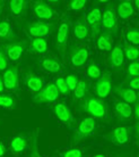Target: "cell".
<instances>
[{
  "mask_svg": "<svg viewBox=\"0 0 139 157\" xmlns=\"http://www.w3.org/2000/svg\"><path fill=\"white\" fill-rule=\"evenodd\" d=\"M101 21H102V13L98 7L93 8L86 16V23L88 25L92 38L95 39L101 33Z\"/></svg>",
  "mask_w": 139,
  "mask_h": 157,
  "instance_id": "cell-7",
  "label": "cell"
},
{
  "mask_svg": "<svg viewBox=\"0 0 139 157\" xmlns=\"http://www.w3.org/2000/svg\"><path fill=\"white\" fill-rule=\"evenodd\" d=\"M116 15L119 16L121 20H128L130 18L134 13H135V8L132 6V1H120L118 7H116Z\"/></svg>",
  "mask_w": 139,
  "mask_h": 157,
  "instance_id": "cell-20",
  "label": "cell"
},
{
  "mask_svg": "<svg viewBox=\"0 0 139 157\" xmlns=\"http://www.w3.org/2000/svg\"><path fill=\"white\" fill-rule=\"evenodd\" d=\"M112 38L113 36L111 34H109L108 32L100 33L98 39H97V48L100 50L110 51L112 49V43H113Z\"/></svg>",
  "mask_w": 139,
  "mask_h": 157,
  "instance_id": "cell-25",
  "label": "cell"
},
{
  "mask_svg": "<svg viewBox=\"0 0 139 157\" xmlns=\"http://www.w3.org/2000/svg\"><path fill=\"white\" fill-rule=\"evenodd\" d=\"M8 66V60L7 57L5 55L2 48H0V71H5Z\"/></svg>",
  "mask_w": 139,
  "mask_h": 157,
  "instance_id": "cell-38",
  "label": "cell"
},
{
  "mask_svg": "<svg viewBox=\"0 0 139 157\" xmlns=\"http://www.w3.org/2000/svg\"><path fill=\"white\" fill-rule=\"evenodd\" d=\"M48 4L50 5V4H59V1H48Z\"/></svg>",
  "mask_w": 139,
  "mask_h": 157,
  "instance_id": "cell-44",
  "label": "cell"
},
{
  "mask_svg": "<svg viewBox=\"0 0 139 157\" xmlns=\"http://www.w3.org/2000/svg\"><path fill=\"white\" fill-rule=\"evenodd\" d=\"M87 75H88L91 78H93V80H98L100 76L102 75L100 67L97 66L94 62H92V63L88 65V67H87Z\"/></svg>",
  "mask_w": 139,
  "mask_h": 157,
  "instance_id": "cell-31",
  "label": "cell"
},
{
  "mask_svg": "<svg viewBox=\"0 0 139 157\" xmlns=\"http://www.w3.org/2000/svg\"><path fill=\"white\" fill-rule=\"evenodd\" d=\"M128 88L136 91L139 88V78H130L128 80Z\"/></svg>",
  "mask_w": 139,
  "mask_h": 157,
  "instance_id": "cell-39",
  "label": "cell"
},
{
  "mask_svg": "<svg viewBox=\"0 0 139 157\" xmlns=\"http://www.w3.org/2000/svg\"><path fill=\"white\" fill-rule=\"evenodd\" d=\"M5 90V86H4V82H2V76L0 75V94H2Z\"/></svg>",
  "mask_w": 139,
  "mask_h": 157,
  "instance_id": "cell-41",
  "label": "cell"
},
{
  "mask_svg": "<svg viewBox=\"0 0 139 157\" xmlns=\"http://www.w3.org/2000/svg\"><path fill=\"white\" fill-rule=\"evenodd\" d=\"M70 33V18L69 17H65L63 20L60 22L58 26V31H57V36H55V48L58 52L60 54L61 57H65L67 50V43L69 39Z\"/></svg>",
  "mask_w": 139,
  "mask_h": 157,
  "instance_id": "cell-3",
  "label": "cell"
},
{
  "mask_svg": "<svg viewBox=\"0 0 139 157\" xmlns=\"http://www.w3.org/2000/svg\"><path fill=\"white\" fill-rule=\"evenodd\" d=\"M25 84L30 90L34 92H39L43 88V80L33 72H27L25 74Z\"/></svg>",
  "mask_w": 139,
  "mask_h": 157,
  "instance_id": "cell-18",
  "label": "cell"
},
{
  "mask_svg": "<svg viewBox=\"0 0 139 157\" xmlns=\"http://www.w3.org/2000/svg\"><path fill=\"white\" fill-rule=\"evenodd\" d=\"M55 86H57V89H58L59 94H69V90H68V86L66 84V81H65V78H58L55 80Z\"/></svg>",
  "mask_w": 139,
  "mask_h": 157,
  "instance_id": "cell-32",
  "label": "cell"
},
{
  "mask_svg": "<svg viewBox=\"0 0 139 157\" xmlns=\"http://www.w3.org/2000/svg\"><path fill=\"white\" fill-rule=\"evenodd\" d=\"M134 5H135L136 8H138L139 7V1H138V0H135V1L132 2V6H134Z\"/></svg>",
  "mask_w": 139,
  "mask_h": 157,
  "instance_id": "cell-42",
  "label": "cell"
},
{
  "mask_svg": "<svg viewBox=\"0 0 139 157\" xmlns=\"http://www.w3.org/2000/svg\"><path fill=\"white\" fill-rule=\"evenodd\" d=\"M65 81H66V84L67 86H68V90L69 91H73L75 90V88H76V86H77L78 83V78L77 75L75 74H69L67 75V78H65Z\"/></svg>",
  "mask_w": 139,
  "mask_h": 157,
  "instance_id": "cell-34",
  "label": "cell"
},
{
  "mask_svg": "<svg viewBox=\"0 0 139 157\" xmlns=\"http://www.w3.org/2000/svg\"><path fill=\"white\" fill-rule=\"evenodd\" d=\"M15 106H16V100L12 96L0 94V107L10 109V108H15Z\"/></svg>",
  "mask_w": 139,
  "mask_h": 157,
  "instance_id": "cell-30",
  "label": "cell"
},
{
  "mask_svg": "<svg viewBox=\"0 0 139 157\" xmlns=\"http://www.w3.org/2000/svg\"><path fill=\"white\" fill-rule=\"evenodd\" d=\"M101 25L103 26L105 31L112 36H116L118 34V21H116V6L113 4L109 5L105 8V10L102 14V21Z\"/></svg>",
  "mask_w": 139,
  "mask_h": 157,
  "instance_id": "cell-4",
  "label": "cell"
},
{
  "mask_svg": "<svg viewBox=\"0 0 139 157\" xmlns=\"http://www.w3.org/2000/svg\"><path fill=\"white\" fill-rule=\"evenodd\" d=\"M58 97L59 91L55 84L49 83L33 96V101L35 104H50V102L55 101Z\"/></svg>",
  "mask_w": 139,
  "mask_h": 157,
  "instance_id": "cell-5",
  "label": "cell"
},
{
  "mask_svg": "<svg viewBox=\"0 0 139 157\" xmlns=\"http://www.w3.org/2000/svg\"><path fill=\"white\" fill-rule=\"evenodd\" d=\"M2 8H4V1H0V14L2 12Z\"/></svg>",
  "mask_w": 139,
  "mask_h": 157,
  "instance_id": "cell-43",
  "label": "cell"
},
{
  "mask_svg": "<svg viewBox=\"0 0 139 157\" xmlns=\"http://www.w3.org/2000/svg\"><path fill=\"white\" fill-rule=\"evenodd\" d=\"M78 110L87 113L93 118H100L103 121L109 120V110L106 104L96 97L87 96L86 98H84V100H81L78 105Z\"/></svg>",
  "mask_w": 139,
  "mask_h": 157,
  "instance_id": "cell-1",
  "label": "cell"
},
{
  "mask_svg": "<svg viewBox=\"0 0 139 157\" xmlns=\"http://www.w3.org/2000/svg\"><path fill=\"white\" fill-rule=\"evenodd\" d=\"M53 113L59 121H61L68 128H73L75 125V123H76L75 117H73L70 108L65 102H57L53 106Z\"/></svg>",
  "mask_w": 139,
  "mask_h": 157,
  "instance_id": "cell-9",
  "label": "cell"
},
{
  "mask_svg": "<svg viewBox=\"0 0 139 157\" xmlns=\"http://www.w3.org/2000/svg\"><path fill=\"white\" fill-rule=\"evenodd\" d=\"M30 140L31 144L28 147V157H43L39 151V130H33Z\"/></svg>",
  "mask_w": 139,
  "mask_h": 157,
  "instance_id": "cell-24",
  "label": "cell"
},
{
  "mask_svg": "<svg viewBox=\"0 0 139 157\" xmlns=\"http://www.w3.org/2000/svg\"><path fill=\"white\" fill-rule=\"evenodd\" d=\"M88 50L86 47H75L73 46L70 49V59L73 66L81 67L84 66L88 59Z\"/></svg>",
  "mask_w": 139,
  "mask_h": 157,
  "instance_id": "cell-12",
  "label": "cell"
},
{
  "mask_svg": "<svg viewBox=\"0 0 139 157\" xmlns=\"http://www.w3.org/2000/svg\"><path fill=\"white\" fill-rule=\"evenodd\" d=\"M116 157H129V156H127V155H119V156H116Z\"/></svg>",
  "mask_w": 139,
  "mask_h": 157,
  "instance_id": "cell-45",
  "label": "cell"
},
{
  "mask_svg": "<svg viewBox=\"0 0 139 157\" xmlns=\"http://www.w3.org/2000/svg\"><path fill=\"white\" fill-rule=\"evenodd\" d=\"M30 50L34 54H45L48 51V42L44 38H34L32 40Z\"/></svg>",
  "mask_w": 139,
  "mask_h": 157,
  "instance_id": "cell-26",
  "label": "cell"
},
{
  "mask_svg": "<svg viewBox=\"0 0 139 157\" xmlns=\"http://www.w3.org/2000/svg\"><path fill=\"white\" fill-rule=\"evenodd\" d=\"M6 154V148L2 142H0V157H2Z\"/></svg>",
  "mask_w": 139,
  "mask_h": 157,
  "instance_id": "cell-40",
  "label": "cell"
},
{
  "mask_svg": "<svg viewBox=\"0 0 139 157\" xmlns=\"http://www.w3.org/2000/svg\"><path fill=\"white\" fill-rule=\"evenodd\" d=\"M96 130V121L93 117H86L83 118L76 129L73 131V137H71V144L73 145H77L78 142L85 140L86 138L91 137L94 131Z\"/></svg>",
  "mask_w": 139,
  "mask_h": 157,
  "instance_id": "cell-2",
  "label": "cell"
},
{
  "mask_svg": "<svg viewBox=\"0 0 139 157\" xmlns=\"http://www.w3.org/2000/svg\"><path fill=\"white\" fill-rule=\"evenodd\" d=\"M40 65L42 66L43 70L50 72V73H60L62 70V66L58 59L50 57V56H45L40 59Z\"/></svg>",
  "mask_w": 139,
  "mask_h": 157,
  "instance_id": "cell-17",
  "label": "cell"
},
{
  "mask_svg": "<svg viewBox=\"0 0 139 157\" xmlns=\"http://www.w3.org/2000/svg\"><path fill=\"white\" fill-rule=\"evenodd\" d=\"M26 41H16V42H12L7 44L5 47V49H6L8 58L12 60V62H16V60H18L20 58V56L23 55V52L26 49Z\"/></svg>",
  "mask_w": 139,
  "mask_h": 157,
  "instance_id": "cell-14",
  "label": "cell"
},
{
  "mask_svg": "<svg viewBox=\"0 0 139 157\" xmlns=\"http://www.w3.org/2000/svg\"><path fill=\"white\" fill-rule=\"evenodd\" d=\"M87 1L86 0H71L69 2V7L73 10H81L85 7Z\"/></svg>",
  "mask_w": 139,
  "mask_h": 157,
  "instance_id": "cell-36",
  "label": "cell"
},
{
  "mask_svg": "<svg viewBox=\"0 0 139 157\" xmlns=\"http://www.w3.org/2000/svg\"><path fill=\"white\" fill-rule=\"evenodd\" d=\"M28 2L26 0H12L9 1V8L12 15L15 16H24L26 14V9Z\"/></svg>",
  "mask_w": 139,
  "mask_h": 157,
  "instance_id": "cell-23",
  "label": "cell"
},
{
  "mask_svg": "<svg viewBox=\"0 0 139 157\" xmlns=\"http://www.w3.org/2000/svg\"><path fill=\"white\" fill-rule=\"evenodd\" d=\"M122 50H123V55L127 57L130 62H136L137 58H138V49L134 46H128V44H124L122 47Z\"/></svg>",
  "mask_w": 139,
  "mask_h": 157,
  "instance_id": "cell-29",
  "label": "cell"
},
{
  "mask_svg": "<svg viewBox=\"0 0 139 157\" xmlns=\"http://www.w3.org/2000/svg\"><path fill=\"white\" fill-rule=\"evenodd\" d=\"M61 157H84V154L78 148H71L69 150H66Z\"/></svg>",
  "mask_w": 139,
  "mask_h": 157,
  "instance_id": "cell-37",
  "label": "cell"
},
{
  "mask_svg": "<svg viewBox=\"0 0 139 157\" xmlns=\"http://www.w3.org/2000/svg\"><path fill=\"white\" fill-rule=\"evenodd\" d=\"M27 147V138L25 134H20L17 137L12 138L10 142V148L14 153H22Z\"/></svg>",
  "mask_w": 139,
  "mask_h": 157,
  "instance_id": "cell-27",
  "label": "cell"
},
{
  "mask_svg": "<svg viewBox=\"0 0 139 157\" xmlns=\"http://www.w3.org/2000/svg\"><path fill=\"white\" fill-rule=\"evenodd\" d=\"M127 40L130 43L137 46L139 43V32L137 29H132L127 32Z\"/></svg>",
  "mask_w": 139,
  "mask_h": 157,
  "instance_id": "cell-33",
  "label": "cell"
},
{
  "mask_svg": "<svg viewBox=\"0 0 139 157\" xmlns=\"http://www.w3.org/2000/svg\"><path fill=\"white\" fill-rule=\"evenodd\" d=\"M112 90V80L111 74L109 72H104L103 75H101L95 84V94L100 99L106 98Z\"/></svg>",
  "mask_w": 139,
  "mask_h": 157,
  "instance_id": "cell-11",
  "label": "cell"
},
{
  "mask_svg": "<svg viewBox=\"0 0 139 157\" xmlns=\"http://www.w3.org/2000/svg\"><path fill=\"white\" fill-rule=\"evenodd\" d=\"M113 90L116 92V94L118 97L123 100V102H127L129 105L131 104H136L138 101V96H137V92L129 88H124L122 86H116L113 88Z\"/></svg>",
  "mask_w": 139,
  "mask_h": 157,
  "instance_id": "cell-16",
  "label": "cell"
},
{
  "mask_svg": "<svg viewBox=\"0 0 139 157\" xmlns=\"http://www.w3.org/2000/svg\"><path fill=\"white\" fill-rule=\"evenodd\" d=\"M73 34L76 36V39H78L79 41L87 39V36H89V28L86 23L85 18L81 17L76 22L75 26H73Z\"/></svg>",
  "mask_w": 139,
  "mask_h": 157,
  "instance_id": "cell-21",
  "label": "cell"
},
{
  "mask_svg": "<svg viewBox=\"0 0 139 157\" xmlns=\"http://www.w3.org/2000/svg\"><path fill=\"white\" fill-rule=\"evenodd\" d=\"M0 39L4 41H10V42H16L17 40V34L14 32L12 25L8 21L0 22Z\"/></svg>",
  "mask_w": 139,
  "mask_h": 157,
  "instance_id": "cell-19",
  "label": "cell"
},
{
  "mask_svg": "<svg viewBox=\"0 0 139 157\" xmlns=\"http://www.w3.org/2000/svg\"><path fill=\"white\" fill-rule=\"evenodd\" d=\"M89 92V84L84 80L78 81L77 86L73 90V98L75 99H84L88 96Z\"/></svg>",
  "mask_w": 139,
  "mask_h": 157,
  "instance_id": "cell-28",
  "label": "cell"
},
{
  "mask_svg": "<svg viewBox=\"0 0 139 157\" xmlns=\"http://www.w3.org/2000/svg\"><path fill=\"white\" fill-rule=\"evenodd\" d=\"M130 134H131V129L128 126H118L112 131H110L106 136L105 139L109 141L116 144V145H126L128 144L129 139H130Z\"/></svg>",
  "mask_w": 139,
  "mask_h": 157,
  "instance_id": "cell-8",
  "label": "cell"
},
{
  "mask_svg": "<svg viewBox=\"0 0 139 157\" xmlns=\"http://www.w3.org/2000/svg\"><path fill=\"white\" fill-rule=\"evenodd\" d=\"M124 63V55L123 50H122V46L121 44H116V47H113L111 49V54L109 57V64L110 66L114 68V70H122Z\"/></svg>",
  "mask_w": 139,
  "mask_h": 157,
  "instance_id": "cell-15",
  "label": "cell"
},
{
  "mask_svg": "<svg viewBox=\"0 0 139 157\" xmlns=\"http://www.w3.org/2000/svg\"><path fill=\"white\" fill-rule=\"evenodd\" d=\"M0 121H1V120H0Z\"/></svg>",
  "mask_w": 139,
  "mask_h": 157,
  "instance_id": "cell-47",
  "label": "cell"
},
{
  "mask_svg": "<svg viewBox=\"0 0 139 157\" xmlns=\"http://www.w3.org/2000/svg\"><path fill=\"white\" fill-rule=\"evenodd\" d=\"M94 157H105L104 155H96V156H94Z\"/></svg>",
  "mask_w": 139,
  "mask_h": 157,
  "instance_id": "cell-46",
  "label": "cell"
},
{
  "mask_svg": "<svg viewBox=\"0 0 139 157\" xmlns=\"http://www.w3.org/2000/svg\"><path fill=\"white\" fill-rule=\"evenodd\" d=\"M33 12L40 20H51L54 15V10L45 1H35L33 4Z\"/></svg>",
  "mask_w": 139,
  "mask_h": 157,
  "instance_id": "cell-13",
  "label": "cell"
},
{
  "mask_svg": "<svg viewBox=\"0 0 139 157\" xmlns=\"http://www.w3.org/2000/svg\"><path fill=\"white\" fill-rule=\"evenodd\" d=\"M114 109H116V115L119 120H129L132 116L131 105H129L127 102L118 101L114 106Z\"/></svg>",
  "mask_w": 139,
  "mask_h": 157,
  "instance_id": "cell-22",
  "label": "cell"
},
{
  "mask_svg": "<svg viewBox=\"0 0 139 157\" xmlns=\"http://www.w3.org/2000/svg\"><path fill=\"white\" fill-rule=\"evenodd\" d=\"M2 82L4 86L8 90L17 91L20 89V78H18V66L7 67L4 72Z\"/></svg>",
  "mask_w": 139,
  "mask_h": 157,
  "instance_id": "cell-10",
  "label": "cell"
},
{
  "mask_svg": "<svg viewBox=\"0 0 139 157\" xmlns=\"http://www.w3.org/2000/svg\"><path fill=\"white\" fill-rule=\"evenodd\" d=\"M128 74L130 78H138L139 75V64L138 62H131L128 66Z\"/></svg>",
  "mask_w": 139,
  "mask_h": 157,
  "instance_id": "cell-35",
  "label": "cell"
},
{
  "mask_svg": "<svg viewBox=\"0 0 139 157\" xmlns=\"http://www.w3.org/2000/svg\"><path fill=\"white\" fill-rule=\"evenodd\" d=\"M55 29L54 23H44V22H34L27 24V31L34 38H44L51 34Z\"/></svg>",
  "mask_w": 139,
  "mask_h": 157,
  "instance_id": "cell-6",
  "label": "cell"
}]
</instances>
